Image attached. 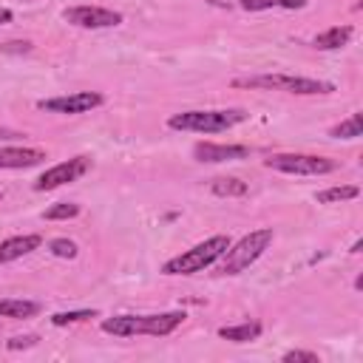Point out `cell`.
Returning <instances> with one entry per match:
<instances>
[{
  "mask_svg": "<svg viewBox=\"0 0 363 363\" xmlns=\"http://www.w3.org/2000/svg\"><path fill=\"white\" fill-rule=\"evenodd\" d=\"M184 312H153V315H113L102 320V332L113 337H136V335H150V337H164L176 332L184 323Z\"/></svg>",
  "mask_w": 363,
  "mask_h": 363,
  "instance_id": "cell-1",
  "label": "cell"
},
{
  "mask_svg": "<svg viewBox=\"0 0 363 363\" xmlns=\"http://www.w3.org/2000/svg\"><path fill=\"white\" fill-rule=\"evenodd\" d=\"M247 119V111L241 108H216V111H182L167 116L170 130H187V133H224L233 130Z\"/></svg>",
  "mask_w": 363,
  "mask_h": 363,
  "instance_id": "cell-2",
  "label": "cell"
},
{
  "mask_svg": "<svg viewBox=\"0 0 363 363\" xmlns=\"http://www.w3.org/2000/svg\"><path fill=\"white\" fill-rule=\"evenodd\" d=\"M272 241H275L272 227L250 230V233L241 235L235 244H230V247L224 250V255L216 261V264H218V272H221V275H238V272H244L247 267H252V264L269 250Z\"/></svg>",
  "mask_w": 363,
  "mask_h": 363,
  "instance_id": "cell-3",
  "label": "cell"
},
{
  "mask_svg": "<svg viewBox=\"0 0 363 363\" xmlns=\"http://www.w3.org/2000/svg\"><path fill=\"white\" fill-rule=\"evenodd\" d=\"M230 244H233V241H230V235H224V233L210 235V238H204L201 244H196V247H190V250H184V252H179V255H173V258H167L164 267H162V272H164V275H196V272H201L204 267H213V264L224 255V250H227Z\"/></svg>",
  "mask_w": 363,
  "mask_h": 363,
  "instance_id": "cell-4",
  "label": "cell"
},
{
  "mask_svg": "<svg viewBox=\"0 0 363 363\" xmlns=\"http://www.w3.org/2000/svg\"><path fill=\"white\" fill-rule=\"evenodd\" d=\"M233 85H238V88H264V91H284V94H298V96L332 94L335 91V85L326 82V79L298 77V74H255V77H241Z\"/></svg>",
  "mask_w": 363,
  "mask_h": 363,
  "instance_id": "cell-5",
  "label": "cell"
},
{
  "mask_svg": "<svg viewBox=\"0 0 363 363\" xmlns=\"http://www.w3.org/2000/svg\"><path fill=\"white\" fill-rule=\"evenodd\" d=\"M264 167L289 173V176H326L337 170V162L315 153H272L264 159Z\"/></svg>",
  "mask_w": 363,
  "mask_h": 363,
  "instance_id": "cell-6",
  "label": "cell"
},
{
  "mask_svg": "<svg viewBox=\"0 0 363 363\" xmlns=\"http://www.w3.org/2000/svg\"><path fill=\"white\" fill-rule=\"evenodd\" d=\"M91 170V156H71L65 162H57L51 164L48 170H43L34 182V190L37 193H45V190H57L68 182H77L79 176H85Z\"/></svg>",
  "mask_w": 363,
  "mask_h": 363,
  "instance_id": "cell-7",
  "label": "cell"
},
{
  "mask_svg": "<svg viewBox=\"0 0 363 363\" xmlns=\"http://www.w3.org/2000/svg\"><path fill=\"white\" fill-rule=\"evenodd\" d=\"M105 102V96L99 91H74V94H62V96H48V99H40L37 108L45 111V113H88L94 108H99Z\"/></svg>",
  "mask_w": 363,
  "mask_h": 363,
  "instance_id": "cell-8",
  "label": "cell"
},
{
  "mask_svg": "<svg viewBox=\"0 0 363 363\" xmlns=\"http://www.w3.org/2000/svg\"><path fill=\"white\" fill-rule=\"evenodd\" d=\"M62 20L77 26V28H113L122 23V14L113 11V9H105V6H68L62 9Z\"/></svg>",
  "mask_w": 363,
  "mask_h": 363,
  "instance_id": "cell-9",
  "label": "cell"
},
{
  "mask_svg": "<svg viewBox=\"0 0 363 363\" xmlns=\"http://www.w3.org/2000/svg\"><path fill=\"white\" fill-rule=\"evenodd\" d=\"M196 162H235V159H247L250 147L247 145H218V142H199L193 147Z\"/></svg>",
  "mask_w": 363,
  "mask_h": 363,
  "instance_id": "cell-10",
  "label": "cell"
},
{
  "mask_svg": "<svg viewBox=\"0 0 363 363\" xmlns=\"http://www.w3.org/2000/svg\"><path fill=\"white\" fill-rule=\"evenodd\" d=\"M43 159H45V150L40 147H23V145L0 147V170H23V167L40 164Z\"/></svg>",
  "mask_w": 363,
  "mask_h": 363,
  "instance_id": "cell-11",
  "label": "cell"
},
{
  "mask_svg": "<svg viewBox=\"0 0 363 363\" xmlns=\"http://www.w3.org/2000/svg\"><path fill=\"white\" fill-rule=\"evenodd\" d=\"M43 244V235L37 233H26V235H11V238H3L0 241V264H11L34 250H40Z\"/></svg>",
  "mask_w": 363,
  "mask_h": 363,
  "instance_id": "cell-12",
  "label": "cell"
},
{
  "mask_svg": "<svg viewBox=\"0 0 363 363\" xmlns=\"http://www.w3.org/2000/svg\"><path fill=\"white\" fill-rule=\"evenodd\" d=\"M261 332H264V326L258 320H241V323H233V326H221L218 337L230 340V343H250V340H258Z\"/></svg>",
  "mask_w": 363,
  "mask_h": 363,
  "instance_id": "cell-13",
  "label": "cell"
},
{
  "mask_svg": "<svg viewBox=\"0 0 363 363\" xmlns=\"http://www.w3.org/2000/svg\"><path fill=\"white\" fill-rule=\"evenodd\" d=\"M352 34H354L352 26H332V28L320 31V34L312 40V45L320 48V51H335V48H343V45L352 40Z\"/></svg>",
  "mask_w": 363,
  "mask_h": 363,
  "instance_id": "cell-14",
  "label": "cell"
},
{
  "mask_svg": "<svg viewBox=\"0 0 363 363\" xmlns=\"http://www.w3.org/2000/svg\"><path fill=\"white\" fill-rule=\"evenodd\" d=\"M40 312V303L37 301H26V298H3L0 301V318H34Z\"/></svg>",
  "mask_w": 363,
  "mask_h": 363,
  "instance_id": "cell-15",
  "label": "cell"
},
{
  "mask_svg": "<svg viewBox=\"0 0 363 363\" xmlns=\"http://www.w3.org/2000/svg\"><path fill=\"white\" fill-rule=\"evenodd\" d=\"M357 196H360V187L357 184H337V187L318 190L315 193V201L318 204H337V201H349V199H357Z\"/></svg>",
  "mask_w": 363,
  "mask_h": 363,
  "instance_id": "cell-16",
  "label": "cell"
},
{
  "mask_svg": "<svg viewBox=\"0 0 363 363\" xmlns=\"http://www.w3.org/2000/svg\"><path fill=\"white\" fill-rule=\"evenodd\" d=\"M241 9L247 11H267V9H286V11H295V9H303L309 0H235Z\"/></svg>",
  "mask_w": 363,
  "mask_h": 363,
  "instance_id": "cell-17",
  "label": "cell"
},
{
  "mask_svg": "<svg viewBox=\"0 0 363 363\" xmlns=\"http://www.w3.org/2000/svg\"><path fill=\"white\" fill-rule=\"evenodd\" d=\"M250 187H247V182H241V179H235V176H218V179H213L210 182V193L213 196H244Z\"/></svg>",
  "mask_w": 363,
  "mask_h": 363,
  "instance_id": "cell-18",
  "label": "cell"
},
{
  "mask_svg": "<svg viewBox=\"0 0 363 363\" xmlns=\"http://www.w3.org/2000/svg\"><path fill=\"white\" fill-rule=\"evenodd\" d=\"M360 133H363V116L360 113H349L343 122H337L329 130V136H335V139H357Z\"/></svg>",
  "mask_w": 363,
  "mask_h": 363,
  "instance_id": "cell-19",
  "label": "cell"
},
{
  "mask_svg": "<svg viewBox=\"0 0 363 363\" xmlns=\"http://www.w3.org/2000/svg\"><path fill=\"white\" fill-rule=\"evenodd\" d=\"M77 216H79V204H74V201H57L43 213L45 221H65V218H77Z\"/></svg>",
  "mask_w": 363,
  "mask_h": 363,
  "instance_id": "cell-20",
  "label": "cell"
},
{
  "mask_svg": "<svg viewBox=\"0 0 363 363\" xmlns=\"http://www.w3.org/2000/svg\"><path fill=\"white\" fill-rule=\"evenodd\" d=\"M88 318H96V309H71V312H54L51 323L54 326H71V323H82Z\"/></svg>",
  "mask_w": 363,
  "mask_h": 363,
  "instance_id": "cell-21",
  "label": "cell"
},
{
  "mask_svg": "<svg viewBox=\"0 0 363 363\" xmlns=\"http://www.w3.org/2000/svg\"><path fill=\"white\" fill-rule=\"evenodd\" d=\"M48 252L57 255V258H77V244L71 238H51Z\"/></svg>",
  "mask_w": 363,
  "mask_h": 363,
  "instance_id": "cell-22",
  "label": "cell"
},
{
  "mask_svg": "<svg viewBox=\"0 0 363 363\" xmlns=\"http://www.w3.org/2000/svg\"><path fill=\"white\" fill-rule=\"evenodd\" d=\"M281 360H284V363H318L320 357H318L315 352H303V349H289V352H284V354H281Z\"/></svg>",
  "mask_w": 363,
  "mask_h": 363,
  "instance_id": "cell-23",
  "label": "cell"
},
{
  "mask_svg": "<svg viewBox=\"0 0 363 363\" xmlns=\"http://www.w3.org/2000/svg\"><path fill=\"white\" fill-rule=\"evenodd\" d=\"M34 343H37V335H14V337L6 343V349L17 352V349H28V346H34Z\"/></svg>",
  "mask_w": 363,
  "mask_h": 363,
  "instance_id": "cell-24",
  "label": "cell"
},
{
  "mask_svg": "<svg viewBox=\"0 0 363 363\" xmlns=\"http://www.w3.org/2000/svg\"><path fill=\"white\" fill-rule=\"evenodd\" d=\"M14 136H20V133H17V130H11V128H3V125H0V142L14 139Z\"/></svg>",
  "mask_w": 363,
  "mask_h": 363,
  "instance_id": "cell-25",
  "label": "cell"
},
{
  "mask_svg": "<svg viewBox=\"0 0 363 363\" xmlns=\"http://www.w3.org/2000/svg\"><path fill=\"white\" fill-rule=\"evenodd\" d=\"M11 9H6V6H0V26H6V23H11Z\"/></svg>",
  "mask_w": 363,
  "mask_h": 363,
  "instance_id": "cell-26",
  "label": "cell"
},
{
  "mask_svg": "<svg viewBox=\"0 0 363 363\" xmlns=\"http://www.w3.org/2000/svg\"><path fill=\"white\" fill-rule=\"evenodd\" d=\"M26 3H31V0H26Z\"/></svg>",
  "mask_w": 363,
  "mask_h": 363,
  "instance_id": "cell-27",
  "label": "cell"
},
{
  "mask_svg": "<svg viewBox=\"0 0 363 363\" xmlns=\"http://www.w3.org/2000/svg\"><path fill=\"white\" fill-rule=\"evenodd\" d=\"M0 196H3V193H0Z\"/></svg>",
  "mask_w": 363,
  "mask_h": 363,
  "instance_id": "cell-28",
  "label": "cell"
}]
</instances>
